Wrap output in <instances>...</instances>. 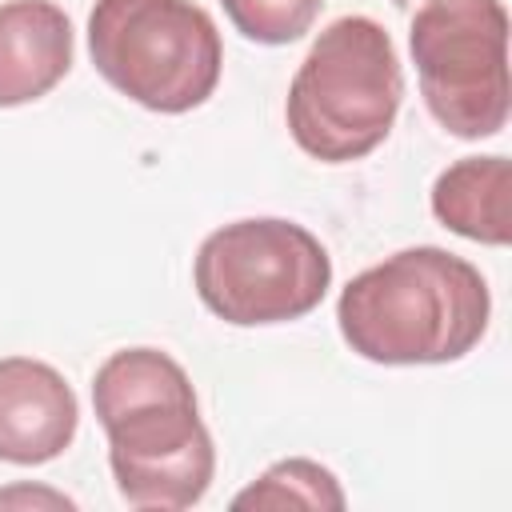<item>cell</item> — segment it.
Returning a JSON list of instances; mask_svg holds the SVG:
<instances>
[{"instance_id":"cell-1","label":"cell","mask_w":512,"mask_h":512,"mask_svg":"<svg viewBox=\"0 0 512 512\" xmlns=\"http://www.w3.org/2000/svg\"><path fill=\"white\" fill-rule=\"evenodd\" d=\"M92 408L128 508L180 512L204 500L216 476V448L200 420L196 388L168 352H112L92 376Z\"/></svg>"},{"instance_id":"cell-2","label":"cell","mask_w":512,"mask_h":512,"mask_svg":"<svg viewBox=\"0 0 512 512\" xmlns=\"http://www.w3.org/2000/svg\"><path fill=\"white\" fill-rule=\"evenodd\" d=\"M492 316L488 280L464 256L416 244L352 276L336 300L344 344L372 364H452Z\"/></svg>"},{"instance_id":"cell-3","label":"cell","mask_w":512,"mask_h":512,"mask_svg":"<svg viewBox=\"0 0 512 512\" xmlns=\"http://www.w3.org/2000/svg\"><path fill=\"white\" fill-rule=\"evenodd\" d=\"M404 68L392 36L372 16L332 20L288 84V132L320 164H352L376 152L400 112Z\"/></svg>"},{"instance_id":"cell-4","label":"cell","mask_w":512,"mask_h":512,"mask_svg":"<svg viewBox=\"0 0 512 512\" xmlns=\"http://www.w3.org/2000/svg\"><path fill=\"white\" fill-rule=\"evenodd\" d=\"M88 52L120 96L160 116L200 108L224 68L216 20L192 0H96Z\"/></svg>"},{"instance_id":"cell-5","label":"cell","mask_w":512,"mask_h":512,"mask_svg":"<svg viewBox=\"0 0 512 512\" xmlns=\"http://www.w3.org/2000/svg\"><path fill=\"white\" fill-rule=\"evenodd\" d=\"M192 284L200 304L224 324H288L328 296L332 256L296 220L248 216L204 236Z\"/></svg>"},{"instance_id":"cell-6","label":"cell","mask_w":512,"mask_h":512,"mask_svg":"<svg viewBox=\"0 0 512 512\" xmlns=\"http://www.w3.org/2000/svg\"><path fill=\"white\" fill-rule=\"evenodd\" d=\"M420 96L432 120L484 140L508 124V12L500 0H424L408 28Z\"/></svg>"},{"instance_id":"cell-7","label":"cell","mask_w":512,"mask_h":512,"mask_svg":"<svg viewBox=\"0 0 512 512\" xmlns=\"http://www.w3.org/2000/svg\"><path fill=\"white\" fill-rule=\"evenodd\" d=\"M80 428L72 384L44 360L0 356V460L36 468L68 452Z\"/></svg>"},{"instance_id":"cell-8","label":"cell","mask_w":512,"mask_h":512,"mask_svg":"<svg viewBox=\"0 0 512 512\" xmlns=\"http://www.w3.org/2000/svg\"><path fill=\"white\" fill-rule=\"evenodd\" d=\"M72 68V20L52 0L0 4V108L48 96Z\"/></svg>"},{"instance_id":"cell-9","label":"cell","mask_w":512,"mask_h":512,"mask_svg":"<svg viewBox=\"0 0 512 512\" xmlns=\"http://www.w3.org/2000/svg\"><path fill=\"white\" fill-rule=\"evenodd\" d=\"M432 216L476 244L512 240V164L504 156H464L432 184Z\"/></svg>"},{"instance_id":"cell-10","label":"cell","mask_w":512,"mask_h":512,"mask_svg":"<svg viewBox=\"0 0 512 512\" xmlns=\"http://www.w3.org/2000/svg\"><path fill=\"white\" fill-rule=\"evenodd\" d=\"M348 500H344V488L340 480L316 464V460H304V456H288V460H276L272 468L260 472V480H252L244 492H236L232 508L244 512V508H332L340 512Z\"/></svg>"},{"instance_id":"cell-11","label":"cell","mask_w":512,"mask_h":512,"mask_svg":"<svg viewBox=\"0 0 512 512\" xmlns=\"http://www.w3.org/2000/svg\"><path fill=\"white\" fill-rule=\"evenodd\" d=\"M320 4L324 0H220L232 28L244 40H256V44H292V40H300L316 24Z\"/></svg>"},{"instance_id":"cell-12","label":"cell","mask_w":512,"mask_h":512,"mask_svg":"<svg viewBox=\"0 0 512 512\" xmlns=\"http://www.w3.org/2000/svg\"><path fill=\"white\" fill-rule=\"evenodd\" d=\"M76 508V500H68L64 492H52V488H4L0 492V508Z\"/></svg>"},{"instance_id":"cell-13","label":"cell","mask_w":512,"mask_h":512,"mask_svg":"<svg viewBox=\"0 0 512 512\" xmlns=\"http://www.w3.org/2000/svg\"><path fill=\"white\" fill-rule=\"evenodd\" d=\"M396 8H416V4H424V0H392Z\"/></svg>"}]
</instances>
